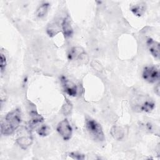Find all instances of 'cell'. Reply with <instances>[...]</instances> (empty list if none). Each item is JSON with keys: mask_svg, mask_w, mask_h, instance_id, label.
Listing matches in <instances>:
<instances>
[{"mask_svg": "<svg viewBox=\"0 0 160 160\" xmlns=\"http://www.w3.org/2000/svg\"><path fill=\"white\" fill-rule=\"evenodd\" d=\"M22 121L21 110L18 108L9 112L1 124V132L4 136L11 135L19 126Z\"/></svg>", "mask_w": 160, "mask_h": 160, "instance_id": "obj_1", "label": "cell"}, {"mask_svg": "<svg viewBox=\"0 0 160 160\" xmlns=\"http://www.w3.org/2000/svg\"><path fill=\"white\" fill-rule=\"evenodd\" d=\"M86 128L91 137L96 141L102 142L105 139L104 134L101 124L96 120L88 118L86 119Z\"/></svg>", "mask_w": 160, "mask_h": 160, "instance_id": "obj_2", "label": "cell"}, {"mask_svg": "<svg viewBox=\"0 0 160 160\" xmlns=\"http://www.w3.org/2000/svg\"><path fill=\"white\" fill-rule=\"evenodd\" d=\"M133 101L134 109L139 112H151L155 108V102L150 98L141 96L136 98Z\"/></svg>", "mask_w": 160, "mask_h": 160, "instance_id": "obj_3", "label": "cell"}, {"mask_svg": "<svg viewBox=\"0 0 160 160\" xmlns=\"http://www.w3.org/2000/svg\"><path fill=\"white\" fill-rule=\"evenodd\" d=\"M142 76L148 82L155 83L159 79V70L155 66H148L144 68Z\"/></svg>", "mask_w": 160, "mask_h": 160, "instance_id": "obj_4", "label": "cell"}, {"mask_svg": "<svg viewBox=\"0 0 160 160\" xmlns=\"http://www.w3.org/2000/svg\"><path fill=\"white\" fill-rule=\"evenodd\" d=\"M56 130L64 141H68L72 137V128L69 121L66 118L58 123Z\"/></svg>", "mask_w": 160, "mask_h": 160, "instance_id": "obj_5", "label": "cell"}, {"mask_svg": "<svg viewBox=\"0 0 160 160\" xmlns=\"http://www.w3.org/2000/svg\"><path fill=\"white\" fill-rule=\"evenodd\" d=\"M61 84L62 85L64 91L69 96L75 97L78 94V87L72 81L67 79L64 76H62L61 78Z\"/></svg>", "mask_w": 160, "mask_h": 160, "instance_id": "obj_6", "label": "cell"}, {"mask_svg": "<svg viewBox=\"0 0 160 160\" xmlns=\"http://www.w3.org/2000/svg\"><path fill=\"white\" fill-rule=\"evenodd\" d=\"M146 45L151 55L156 59H159V42L151 38H147Z\"/></svg>", "mask_w": 160, "mask_h": 160, "instance_id": "obj_7", "label": "cell"}, {"mask_svg": "<svg viewBox=\"0 0 160 160\" xmlns=\"http://www.w3.org/2000/svg\"><path fill=\"white\" fill-rule=\"evenodd\" d=\"M86 56L84 49L80 47H73L68 52V58L69 61L74 60H82Z\"/></svg>", "mask_w": 160, "mask_h": 160, "instance_id": "obj_8", "label": "cell"}, {"mask_svg": "<svg viewBox=\"0 0 160 160\" xmlns=\"http://www.w3.org/2000/svg\"><path fill=\"white\" fill-rule=\"evenodd\" d=\"M61 27L65 38H69L72 36L74 32L73 28L71 25L70 18L68 16L63 19Z\"/></svg>", "mask_w": 160, "mask_h": 160, "instance_id": "obj_9", "label": "cell"}, {"mask_svg": "<svg viewBox=\"0 0 160 160\" xmlns=\"http://www.w3.org/2000/svg\"><path fill=\"white\" fill-rule=\"evenodd\" d=\"M146 4L144 2H140L130 6V11L137 17L142 16L146 12Z\"/></svg>", "mask_w": 160, "mask_h": 160, "instance_id": "obj_10", "label": "cell"}, {"mask_svg": "<svg viewBox=\"0 0 160 160\" xmlns=\"http://www.w3.org/2000/svg\"><path fill=\"white\" fill-rule=\"evenodd\" d=\"M30 117L31 118L29 122V126L31 129L34 128L36 126L41 123L44 121L43 117L34 110L30 112Z\"/></svg>", "mask_w": 160, "mask_h": 160, "instance_id": "obj_11", "label": "cell"}, {"mask_svg": "<svg viewBox=\"0 0 160 160\" xmlns=\"http://www.w3.org/2000/svg\"><path fill=\"white\" fill-rule=\"evenodd\" d=\"M17 144L23 149H27L32 142V138L31 135L22 136L16 139Z\"/></svg>", "mask_w": 160, "mask_h": 160, "instance_id": "obj_12", "label": "cell"}, {"mask_svg": "<svg viewBox=\"0 0 160 160\" xmlns=\"http://www.w3.org/2000/svg\"><path fill=\"white\" fill-rule=\"evenodd\" d=\"M61 27L58 23L53 22L48 24L46 28V32L49 37H54L61 31Z\"/></svg>", "mask_w": 160, "mask_h": 160, "instance_id": "obj_13", "label": "cell"}, {"mask_svg": "<svg viewBox=\"0 0 160 160\" xmlns=\"http://www.w3.org/2000/svg\"><path fill=\"white\" fill-rule=\"evenodd\" d=\"M111 134L115 139L119 141L124 138V131L121 127L118 126H114L111 129Z\"/></svg>", "mask_w": 160, "mask_h": 160, "instance_id": "obj_14", "label": "cell"}, {"mask_svg": "<svg viewBox=\"0 0 160 160\" xmlns=\"http://www.w3.org/2000/svg\"><path fill=\"white\" fill-rule=\"evenodd\" d=\"M49 8V4L48 2H44L41 4L36 9V15L39 18H42L47 14Z\"/></svg>", "mask_w": 160, "mask_h": 160, "instance_id": "obj_15", "label": "cell"}, {"mask_svg": "<svg viewBox=\"0 0 160 160\" xmlns=\"http://www.w3.org/2000/svg\"><path fill=\"white\" fill-rule=\"evenodd\" d=\"M50 128L48 125H42L37 129V133L41 136H47L50 133Z\"/></svg>", "mask_w": 160, "mask_h": 160, "instance_id": "obj_16", "label": "cell"}, {"mask_svg": "<svg viewBox=\"0 0 160 160\" xmlns=\"http://www.w3.org/2000/svg\"><path fill=\"white\" fill-rule=\"evenodd\" d=\"M68 156L74 159L77 160H82L85 159V156L83 154H81L79 152H71L68 153Z\"/></svg>", "mask_w": 160, "mask_h": 160, "instance_id": "obj_17", "label": "cell"}, {"mask_svg": "<svg viewBox=\"0 0 160 160\" xmlns=\"http://www.w3.org/2000/svg\"><path fill=\"white\" fill-rule=\"evenodd\" d=\"M71 109H72L71 104L69 101H66V102H65V104L63 106L62 109V112H63L65 115L68 114L69 113H70Z\"/></svg>", "mask_w": 160, "mask_h": 160, "instance_id": "obj_18", "label": "cell"}, {"mask_svg": "<svg viewBox=\"0 0 160 160\" xmlns=\"http://www.w3.org/2000/svg\"><path fill=\"white\" fill-rule=\"evenodd\" d=\"M6 58L2 53H1V65H0V68H1V72H4V71L6 69Z\"/></svg>", "mask_w": 160, "mask_h": 160, "instance_id": "obj_19", "label": "cell"}, {"mask_svg": "<svg viewBox=\"0 0 160 160\" xmlns=\"http://www.w3.org/2000/svg\"><path fill=\"white\" fill-rule=\"evenodd\" d=\"M154 92H155V93L157 94L158 96L159 95V84H158L155 86Z\"/></svg>", "mask_w": 160, "mask_h": 160, "instance_id": "obj_20", "label": "cell"}]
</instances>
